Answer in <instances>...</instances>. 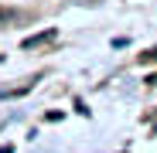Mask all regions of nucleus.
<instances>
[{"label":"nucleus","mask_w":157,"mask_h":153,"mask_svg":"<svg viewBox=\"0 0 157 153\" xmlns=\"http://www.w3.org/2000/svg\"><path fill=\"white\" fill-rule=\"evenodd\" d=\"M48 41H55V27H48L34 38H24V48H38V44H48Z\"/></svg>","instance_id":"1"},{"label":"nucleus","mask_w":157,"mask_h":153,"mask_svg":"<svg viewBox=\"0 0 157 153\" xmlns=\"http://www.w3.org/2000/svg\"><path fill=\"white\" fill-rule=\"evenodd\" d=\"M10 17V10H4V7H0V20H7Z\"/></svg>","instance_id":"2"}]
</instances>
